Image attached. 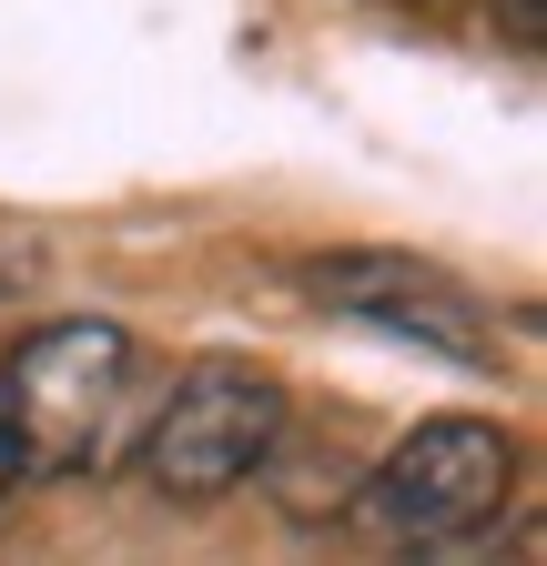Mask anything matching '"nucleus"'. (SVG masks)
Returning <instances> with one entry per match:
<instances>
[{
	"label": "nucleus",
	"instance_id": "f03ea898",
	"mask_svg": "<svg viewBox=\"0 0 547 566\" xmlns=\"http://www.w3.org/2000/svg\"><path fill=\"white\" fill-rule=\"evenodd\" d=\"M507 485H517V436L497 415H426L416 436H395L355 475L345 526L365 546H405V556L466 546V536H487V516L507 506Z\"/></svg>",
	"mask_w": 547,
	"mask_h": 566
},
{
	"label": "nucleus",
	"instance_id": "39448f33",
	"mask_svg": "<svg viewBox=\"0 0 547 566\" xmlns=\"http://www.w3.org/2000/svg\"><path fill=\"white\" fill-rule=\"evenodd\" d=\"M497 31H507L517 51H537V31H547V0H497Z\"/></svg>",
	"mask_w": 547,
	"mask_h": 566
},
{
	"label": "nucleus",
	"instance_id": "20e7f679",
	"mask_svg": "<svg viewBox=\"0 0 547 566\" xmlns=\"http://www.w3.org/2000/svg\"><path fill=\"white\" fill-rule=\"evenodd\" d=\"M305 294L324 314H345V324H375V334L416 344V354H446V365H497L487 354V314L416 253H314Z\"/></svg>",
	"mask_w": 547,
	"mask_h": 566
},
{
	"label": "nucleus",
	"instance_id": "f257e3e1",
	"mask_svg": "<svg viewBox=\"0 0 547 566\" xmlns=\"http://www.w3.org/2000/svg\"><path fill=\"white\" fill-rule=\"evenodd\" d=\"M0 395L21 424V475H102L122 455L132 395H143V344L102 314L31 324L0 365Z\"/></svg>",
	"mask_w": 547,
	"mask_h": 566
},
{
	"label": "nucleus",
	"instance_id": "423d86ee",
	"mask_svg": "<svg viewBox=\"0 0 547 566\" xmlns=\"http://www.w3.org/2000/svg\"><path fill=\"white\" fill-rule=\"evenodd\" d=\"M21 485V424H11V395H0V495Z\"/></svg>",
	"mask_w": 547,
	"mask_h": 566
},
{
	"label": "nucleus",
	"instance_id": "7ed1b4c3",
	"mask_svg": "<svg viewBox=\"0 0 547 566\" xmlns=\"http://www.w3.org/2000/svg\"><path fill=\"white\" fill-rule=\"evenodd\" d=\"M285 424H295V405L264 365L203 354L143 424V485L173 495V506H214V495H234V485H254L274 465Z\"/></svg>",
	"mask_w": 547,
	"mask_h": 566
}]
</instances>
